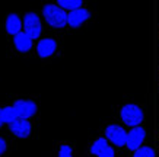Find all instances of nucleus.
I'll list each match as a JSON object with an SVG mask.
<instances>
[{
  "label": "nucleus",
  "instance_id": "9",
  "mask_svg": "<svg viewBox=\"0 0 159 157\" xmlns=\"http://www.w3.org/2000/svg\"><path fill=\"white\" fill-rule=\"evenodd\" d=\"M57 48V42L51 38H45L43 41L38 42V47H37V51H38V55L41 58H47L50 55H53V52L56 51Z\"/></svg>",
  "mask_w": 159,
  "mask_h": 157
},
{
  "label": "nucleus",
  "instance_id": "3",
  "mask_svg": "<svg viewBox=\"0 0 159 157\" xmlns=\"http://www.w3.org/2000/svg\"><path fill=\"white\" fill-rule=\"evenodd\" d=\"M24 26L25 33L31 39H37L41 35V20H39L38 15L34 13V12H29V13L25 15Z\"/></svg>",
  "mask_w": 159,
  "mask_h": 157
},
{
  "label": "nucleus",
  "instance_id": "6",
  "mask_svg": "<svg viewBox=\"0 0 159 157\" xmlns=\"http://www.w3.org/2000/svg\"><path fill=\"white\" fill-rule=\"evenodd\" d=\"M145 129L140 128V127H136L129 133L127 135V147L130 150H139V147L142 146L143 140H145Z\"/></svg>",
  "mask_w": 159,
  "mask_h": 157
},
{
  "label": "nucleus",
  "instance_id": "2",
  "mask_svg": "<svg viewBox=\"0 0 159 157\" xmlns=\"http://www.w3.org/2000/svg\"><path fill=\"white\" fill-rule=\"evenodd\" d=\"M121 119L125 125L134 127V125H139L143 121V112L137 105H125L121 109Z\"/></svg>",
  "mask_w": 159,
  "mask_h": 157
},
{
  "label": "nucleus",
  "instance_id": "8",
  "mask_svg": "<svg viewBox=\"0 0 159 157\" xmlns=\"http://www.w3.org/2000/svg\"><path fill=\"white\" fill-rule=\"evenodd\" d=\"M89 12L86 9H76L72 10L70 13L67 15V24L72 26V28H77L85 22V20L89 19Z\"/></svg>",
  "mask_w": 159,
  "mask_h": 157
},
{
  "label": "nucleus",
  "instance_id": "17",
  "mask_svg": "<svg viewBox=\"0 0 159 157\" xmlns=\"http://www.w3.org/2000/svg\"><path fill=\"white\" fill-rule=\"evenodd\" d=\"M98 157H114V150L108 146L104 151H101L99 154H98Z\"/></svg>",
  "mask_w": 159,
  "mask_h": 157
},
{
  "label": "nucleus",
  "instance_id": "18",
  "mask_svg": "<svg viewBox=\"0 0 159 157\" xmlns=\"http://www.w3.org/2000/svg\"><path fill=\"white\" fill-rule=\"evenodd\" d=\"M5 151H6V141L0 137V156H2Z\"/></svg>",
  "mask_w": 159,
  "mask_h": 157
},
{
  "label": "nucleus",
  "instance_id": "14",
  "mask_svg": "<svg viewBox=\"0 0 159 157\" xmlns=\"http://www.w3.org/2000/svg\"><path fill=\"white\" fill-rule=\"evenodd\" d=\"M58 6H63L66 9L76 10L79 9V6H82V2L80 0H58Z\"/></svg>",
  "mask_w": 159,
  "mask_h": 157
},
{
  "label": "nucleus",
  "instance_id": "13",
  "mask_svg": "<svg viewBox=\"0 0 159 157\" xmlns=\"http://www.w3.org/2000/svg\"><path fill=\"white\" fill-rule=\"evenodd\" d=\"M108 147V144H107V140H104V138H98L95 143L92 144V147H91V153L92 154H99L101 151H104L105 148Z\"/></svg>",
  "mask_w": 159,
  "mask_h": 157
},
{
  "label": "nucleus",
  "instance_id": "7",
  "mask_svg": "<svg viewBox=\"0 0 159 157\" xmlns=\"http://www.w3.org/2000/svg\"><path fill=\"white\" fill-rule=\"evenodd\" d=\"M9 128L16 137L26 138V137H29L32 127H31V124H29L26 119H16L15 122H12V124L9 125Z\"/></svg>",
  "mask_w": 159,
  "mask_h": 157
},
{
  "label": "nucleus",
  "instance_id": "19",
  "mask_svg": "<svg viewBox=\"0 0 159 157\" xmlns=\"http://www.w3.org/2000/svg\"><path fill=\"white\" fill-rule=\"evenodd\" d=\"M2 125H3V118H2V109H0V128H2Z\"/></svg>",
  "mask_w": 159,
  "mask_h": 157
},
{
  "label": "nucleus",
  "instance_id": "15",
  "mask_svg": "<svg viewBox=\"0 0 159 157\" xmlns=\"http://www.w3.org/2000/svg\"><path fill=\"white\" fill-rule=\"evenodd\" d=\"M133 157H155V151L150 147H142L139 150H136Z\"/></svg>",
  "mask_w": 159,
  "mask_h": 157
},
{
  "label": "nucleus",
  "instance_id": "12",
  "mask_svg": "<svg viewBox=\"0 0 159 157\" xmlns=\"http://www.w3.org/2000/svg\"><path fill=\"white\" fill-rule=\"evenodd\" d=\"M2 118H3V122H7L10 125L19 118V115H18V111L15 106H5L2 109Z\"/></svg>",
  "mask_w": 159,
  "mask_h": 157
},
{
  "label": "nucleus",
  "instance_id": "11",
  "mask_svg": "<svg viewBox=\"0 0 159 157\" xmlns=\"http://www.w3.org/2000/svg\"><path fill=\"white\" fill-rule=\"evenodd\" d=\"M20 28H22V24H20V19L18 15L10 13L6 19V31L10 33V35H18L20 33Z\"/></svg>",
  "mask_w": 159,
  "mask_h": 157
},
{
  "label": "nucleus",
  "instance_id": "1",
  "mask_svg": "<svg viewBox=\"0 0 159 157\" xmlns=\"http://www.w3.org/2000/svg\"><path fill=\"white\" fill-rule=\"evenodd\" d=\"M43 15L47 24L53 28H63L67 24V15L56 5H45L43 9Z\"/></svg>",
  "mask_w": 159,
  "mask_h": 157
},
{
  "label": "nucleus",
  "instance_id": "4",
  "mask_svg": "<svg viewBox=\"0 0 159 157\" xmlns=\"http://www.w3.org/2000/svg\"><path fill=\"white\" fill-rule=\"evenodd\" d=\"M13 106L18 111L19 119H28L31 116H34L37 112V103L32 100H26V99H18L13 103Z\"/></svg>",
  "mask_w": 159,
  "mask_h": 157
},
{
  "label": "nucleus",
  "instance_id": "5",
  "mask_svg": "<svg viewBox=\"0 0 159 157\" xmlns=\"http://www.w3.org/2000/svg\"><path fill=\"white\" fill-rule=\"evenodd\" d=\"M105 134L116 146H120L121 147V146L127 144V135L129 134L125 133L121 127H118V125H110V127H107Z\"/></svg>",
  "mask_w": 159,
  "mask_h": 157
},
{
  "label": "nucleus",
  "instance_id": "16",
  "mask_svg": "<svg viewBox=\"0 0 159 157\" xmlns=\"http://www.w3.org/2000/svg\"><path fill=\"white\" fill-rule=\"evenodd\" d=\"M58 157H72V148L69 146H61L58 151Z\"/></svg>",
  "mask_w": 159,
  "mask_h": 157
},
{
  "label": "nucleus",
  "instance_id": "10",
  "mask_svg": "<svg viewBox=\"0 0 159 157\" xmlns=\"http://www.w3.org/2000/svg\"><path fill=\"white\" fill-rule=\"evenodd\" d=\"M15 47L16 50L20 52H28L31 48H32V39L29 38L25 32H20L15 37Z\"/></svg>",
  "mask_w": 159,
  "mask_h": 157
}]
</instances>
